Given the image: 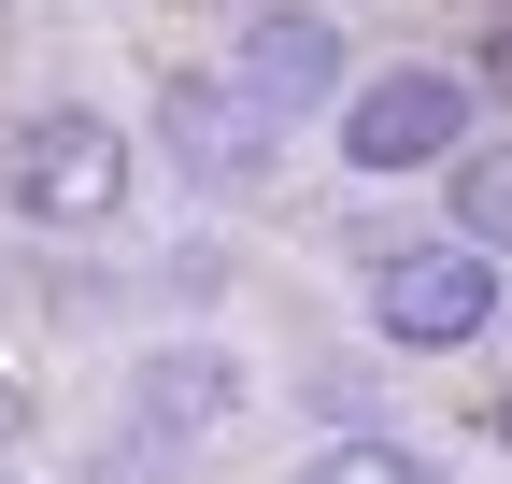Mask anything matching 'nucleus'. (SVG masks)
<instances>
[{
	"label": "nucleus",
	"instance_id": "1",
	"mask_svg": "<svg viewBox=\"0 0 512 484\" xmlns=\"http://www.w3.org/2000/svg\"><path fill=\"white\" fill-rule=\"evenodd\" d=\"M128 129L100 100H29L15 129H0V214L15 228H114L128 214Z\"/></svg>",
	"mask_w": 512,
	"mask_h": 484
},
{
	"label": "nucleus",
	"instance_id": "2",
	"mask_svg": "<svg viewBox=\"0 0 512 484\" xmlns=\"http://www.w3.org/2000/svg\"><path fill=\"white\" fill-rule=\"evenodd\" d=\"M470 72H441V57H384V72H356L342 86V114H328V129H342V171H370V186H399V171H441V157H456L470 143Z\"/></svg>",
	"mask_w": 512,
	"mask_h": 484
},
{
	"label": "nucleus",
	"instance_id": "3",
	"mask_svg": "<svg viewBox=\"0 0 512 484\" xmlns=\"http://www.w3.org/2000/svg\"><path fill=\"white\" fill-rule=\"evenodd\" d=\"M498 257L484 242H399V257H370V342H399V356H470L498 328Z\"/></svg>",
	"mask_w": 512,
	"mask_h": 484
},
{
	"label": "nucleus",
	"instance_id": "4",
	"mask_svg": "<svg viewBox=\"0 0 512 484\" xmlns=\"http://www.w3.org/2000/svg\"><path fill=\"white\" fill-rule=\"evenodd\" d=\"M228 86H242V114H256V129H313V114H342V15H328V0H256V15L228 29Z\"/></svg>",
	"mask_w": 512,
	"mask_h": 484
},
{
	"label": "nucleus",
	"instance_id": "5",
	"mask_svg": "<svg viewBox=\"0 0 512 484\" xmlns=\"http://www.w3.org/2000/svg\"><path fill=\"white\" fill-rule=\"evenodd\" d=\"M242 399H256V371H242L228 342H143V356H128V442H143V456L214 442Z\"/></svg>",
	"mask_w": 512,
	"mask_h": 484
},
{
	"label": "nucleus",
	"instance_id": "6",
	"mask_svg": "<svg viewBox=\"0 0 512 484\" xmlns=\"http://www.w3.org/2000/svg\"><path fill=\"white\" fill-rule=\"evenodd\" d=\"M157 157H171L200 200H256L271 129L242 114V86H228V72H171V86H157Z\"/></svg>",
	"mask_w": 512,
	"mask_h": 484
},
{
	"label": "nucleus",
	"instance_id": "7",
	"mask_svg": "<svg viewBox=\"0 0 512 484\" xmlns=\"http://www.w3.org/2000/svg\"><path fill=\"white\" fill-rule=\"evenodd\" d=\"M441 186H456V242L512 257V143H456V157H441Z\"/></svg>",
	"mask_w": 512,
	"mask_h": 484
},
{
	"label": "nucleus",
	"instance_id": "8",
	"mask_svg": "<svg viewBox=\"0 0 512 484\" xmlns=\"http://www.w3.org/2000/svg\"><path fill=\"white\" fill-rule=\"evenodd\" d=\"M285 484H441V456H413V442H384V428H342L328 456H299Z\"/></svg>",
	"mask_w": 512,
	"mask_h": 484
},
{
	"label": "nucleus",
	"instance_id": "9",
	"mask_svg": "<svg viewBox=\"0 0 512 484\" xmlns=\"http://www.w3.org/2000/svg\"><path fill=\"white\" fill-rule=\"evenodd\" d=\"M470 100L512 114V15H484V43H470Z\"/></svg>",
	"mask_w": 512,
	"mask_h": 484
},
{
	"label": "nucleus",
	"instance_id": "10",
	"mask_svg": "<svg viewBox=\"0 0 512 484\" xmlns=\"http://www.w3.org/2000/svg\"><path fill=\"white\" fill-rule=\"evenodd\" d=\"M15 428H29V399H15V371H0V456H15Z\"/></svg>",
	"mask_w": 512,
	"mask_h": 484
},
{
	"label": "nucleus",
	"instance_id": "11",
	"mask_svg": "<svg viewBox=\"0 0 512 484\" xmlns=\"http://www.w3.org/2000/svg\"><path fill=\"white\" fill-rule=\"evenodd\" d=\"M484 442H498V456H512V385H498V399H484Z\"/></svg>",
	"mask_w": 512,
	"mask_h": 484
},
{
	"label": "nucleus",
	"instance_id": "12",
	"mask_svg": "<svg viewBox=\"0 0 512 484\" xmlns=\"http://www.w3.org/2000/svg\"><path fill=\"white\" fill-rule=\"evenodd\" d=\"M484 15H512V0H484Z\"/></svg>",
	"mask_w": 512,
	"mask_h": 484
},
{
	"label": "nucleus",
	"instance_id": "13",
	"mask_svg": "<svg viewBox=\"0 0 512 484\" xmlns=\"http://www.w3.org/2000/svg\"><path fill=\"white\" fill-rule=\"evenodd\" d=\"M0 484H29V470H0Z\"/></svg>",
	"mask_w": 512,
	"mask_h": 484
},
{
	"label": "nucleus",
	"instance_id": "14",
	"mask_svg": "<svg viewBox=\"0 0 512 484\" xmlns=\"http://www.w3.org/2000/svg\"><path fill=\"white\" fill-rule=\"evenodd\" d=\"M498 314H512V299H498Z\"/></svg>",
	"mask_w": 512,
	"mask_h": 484
}]
</instances>
